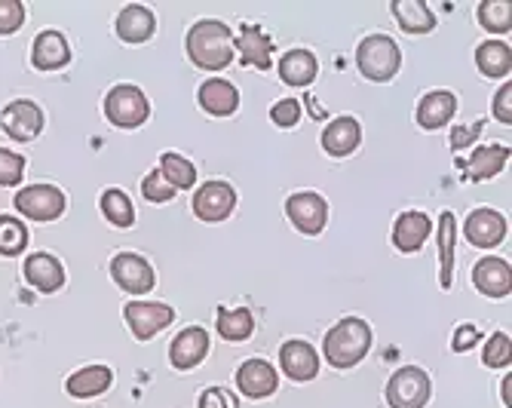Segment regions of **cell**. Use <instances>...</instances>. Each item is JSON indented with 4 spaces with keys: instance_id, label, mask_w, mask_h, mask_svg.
Wrapping results in <instances>:
<instances>
[{
    "instance_id": "cell-1",
    "label": "cell",
    "mask_w": 512,
    "mask_h": 408,
    "mask_svg": "<svg viewBox=\"0 0 512 408\" xmlns=\"http://www.w3.org/2000/svg\"><path fill=\"white\" fill-rule=\"evenodd\" d=\"M188 56L203 71H224L234 62V31L218 19H203L188 31Z\"/></svg>"
},
{
    "instance_id": "cell-2",
    "label": "cell",
    "mask_w": 512,
    "mask_h": 408,
    "mask_svg": "<svg viewBox=\"0 0 512 408\" xmlns=\"http://www.w3.org/2000/svg\"><path fill=\"white\" fill-rule=\"evenodd\" d=\"M325 359L332 362L335 369H353L359 359H365V353L371 350V329L365 320H356V316H347L341 320L329 335H325Z\"/></svg>"
},
{
    "instance_id": "cell-3",
    "label": "cell",
    "mask_w": 512,
    "mask_h": 408,
    "mask_svg": "<svg viewBox=\"0 0 512 408\" xmlns=\"http://www.w3.org/2000/svg\"><path fill=\"white\" fill-rule=\"evenodd\" d=\"M399 47H396V40L387 37V34H371L359 43V50H356V65L359 71L368 77V80H375V83H387L396 77L399 71Z\"/></svg>"
},
{
    "instance_id": "cell-4",
    "label": "cell",
    "mask_w": 512,
    "mask_h": 408,
    "mask_svg": "<svg viewBox=\"0 0 512 408\" xmlns=\"http://www.w3.org/2000/svg\"><path fill=\"white\" fill-rule=\"evenodd\" d=\"M105 114L114 126L120 129H135L142 126L151 114V105H148V96L142 93L138 86L132 83H120L114 86L108 99H105Z\"/></svg>"
},
{
    "instance_id": "cell-5",
    "label": "cell",
    "mask_w": 512,
    "mask_h": 408,
    "mask_svg": "<svg viewBox=\"0 0 512 408\" xmlns=\"http://www.w3.org/2000/svg\"><path fill=\"white\" fill-rule=\"evenodd\" d=\"M430 393H433V384H430L427 372L417 366L399 369L387 384L390 408H424L430 402Z\"/></svg>"
},
{
    "instance_id": "cell-6",
    "label": "cell",
    "mask_w": 512,
    "mask_h": 408,
    "mask_svg": "<svg viewBox=\"0 0 512 408\" xmlns=\"http://www.w3.org/2000/svg\"><path fill=\"white\" fill-rule=\"evenodd\" d=\"M123 316H126V323L138 341H151L160 329H166L175 320L172 307L157 304V301H129Z\"/></svg>"
},
{
    "instance_id": "cell-7",
    "label": "cell",
    "mask_w": 512,
    "mask_h": 408,
    "mask_svg": "<svg viewBox=\"0 0 512 408\" xmlns=\"http://www.w3.org/2000/svg\"><path fill=\"white\" fill-rule=\"evenodd\" d=\"M16 209L31 221H53L65 212V194L53 185H31L16 194Z\"/></svg>"
},
{
    "instance_id": "cell-8",
    "label": "cell",
    "mask_w": 512,
    "mask_h": 408,
    "mask_svg": "<svg viewBox=\"0 0 512 408\" xmlns=\"http://www.w3.org/2000/svg\"><path fill=\"white\" fill-rule=\"evenodd\" d=\"M111 277L129 295H148L154 289V270H151V264L142 255H132V252H120L111 261Z\"/></svg>"
},
{
    "instance_id": "cell-9",
    "label": "cell",
    "mask_w": 512,
    "mask_h": 408,
    "mask_svg": "<svg viewBox=\"0 0 512 408\" xmlns=\"http://www.w3.org/2000/svg\"><path fill=\"white\" fill-rule=\"evenodd\" d=\"M237 206V191L227 181H206V185L194 194V212L200 221H224Z\"/></svg>"
},
{
    "instance_id": "cell-10",
    "label": "cell",
    "mask_w": 512,
    "mask_h": 408,
    "mask_svg": "<svg viewBox=\"0 0 512 408\" xmlns=\"http://www.w3.org/2000/svg\"><path fill=\"white\" fill-rule=\"evenodd\" d=\"M286 212L292 218V224L301 231V234H319L325 228V221H329V206L325 200L313 191H301V194H292L286 200Z\"/></svg>"
},
{
    "instance_id": "cell-11",
    "label": "cell",
    "mask_w": 512,
    "mask_h": 408,
    "mask_svg": "<svg viewBox=\"0 0 512 408\" xmlns=\"http://www.w3.org/2000/svg\"><path fill=\"white\" fill-rule=\"evenodd\" d=\"M463 234H467V240L479 249L500 246L506 237V218L494 209H473L467 215V224H463Z\"/></svg>"
},
{
    "instance_id": "cell-12",
    "label": "cell",
    "mask_w": 512,
    "mask_h": 408,
    "mask_svg": "<svg viewBox=\"0 0 512 408\" xmlns=\"http://www.w3.org/2000/svg\"><path fill=\"white\" fill-rule=\"evenodd\" d=\"M0 123H4L10 139L31 142V139H37L40 129H43V111L34 102L19 99V102H13V105L4 108V117H0Z\"/></svg>"
},
{
    "instance_id": "cell-13",
    "label": "cell",
    "mask_w": 512,
    "mask_h": 408,
    "mask_svg": "<svg viewBox=\"0 0 512 408\" xmlns=\"http://www.w3.org/2000/svg\"><path fill=\"white\" fill-rule=\"evenodd\" d=\"M209 353V332L200 329V326H191V329H184L175 335L172 347H169V359H172V366L175 369H194L200 366V362L206 359Z\"/></svg>"
},
{
    "instance_id": "cell-14",
    "label": "cell",
    "mask_w": 512,
    "mask_h": 408,
    "mask_svg": "<svg viewBox=\"0 0 512 408\" xmlns=\"http://www.w3.org/2000/svg\"><path fill=\"white\" fill-rule=\"evenodd\" d=\"M276 384H279V375L264 359H246L237 372V387L249 399H267L276 390Z\"/></svg>"
},
{
    "instance_id": "cell-15",
    "label": "cell",
    "mask_w": 512,
    "mask_h": 408,
    "mask_svg": "<svg viewBox=\"0 0 512 408\" xmlns=\"http://www.w3.org/2000/svg\"><path fill=\"white\" fill-rule=\"evenodd\" d=\"M279 366L292 381H313L319 372V356L307 341H289L279 350Z\"/></svg>"
},
{
    "instance_id": "cell-16",
    "label": "cell",
    "mask_w": 512,
    "mask_h": 408,
    "mask_svg": "<svg viewBox=\"0 0 512 408\" xmlns=\"http://www.w3.org/2000/svg\"><path fill=\"white\" fill-rule=\"evenodd\" d=\"M68 59H71L68 40H65L59 31H43V34H37L34 50H31V65H34L37 71H56V68H65Z\"/></svg>"
},
{
    "instance_id": "cell-17",
    "label": "cell",
    "mask_w": 512,
    "mask_h": 408,
    "mask_svg": "<svg viewBox=\"0 0 512 408\" xmlns=\"http://www.w3.org/2000/svg\"><path fill=\"white\" fill-rule=\"evenodd\" d=\"M430 231H433V221L424 212H402L396 218V228H393V243L399 252L408 255V252H417L427 243Z\"/></svg>"
},
{
    "instance_id": "cell-18",
    "label": "cell",
    "mask_w": 512,
    "mask_h": 408,
    "mask_svg": "<svg viewBox=\"0 0 512 408\" xmlns=\"http://www.w3.org/2000/svg\"><path fill=\"white\" fill-rule=\"evenodd\" d=\"M25 280L37 289V292H56L65 286V267L59 264V258L37 252L25 261Z\"/></svg>"
},
{
    "instance_id": "cell-19",
    "label": "cell",
    "mask_w": 512,
    "mask_h": 408,
    "mask_svg": "<svg viewBox=\"0 0 512 408\" xmlns=\"http://www.w3.org/2000/svg\"><path fill=\"white\" fill-rule=\"evenodd\" d=\"M200 105L212 117H230L240 108V93L234 83H227L221 77H212L200 86Z\"/></svg>"
},
{
    "instance_id": "cell-20",
    "label": "cell",
    "mask_w": 512,
    "mask_h": 408,
    "mask_svg": "<svg viewBox=\"0 0 512 408\" xmlns=\"http://www.w3.org/2000/svg\"><path fill=\"white\" fill-rule=\"evenodd\" d=\"M359 142H362V129H359V120H353V117H338L322 132V148L332 157L353 154L359 148Z\"/></svg>"
},
{
    "instance_id": "cell-21",
    "label": "cell",
    "mask_w": 512,
    "mask_h": 408,
    "mask_svg": "<svg viewBox=\"0 0 512 408\" xmlns=\"http://www.w3.org/2000/svg\"><path fill=\"white\" fill-rule=\"evenodd\" d=\"M473 283L488 298H506L509 295V261H503V258H482L473 267Z\"/></svg>"
},
{
    "instance_id": "cell-22",
    "label": "cell",
    "mask_w": 512,
    "mask_h": 408,
    "mask_svg": "<svg viewBox=\"0 0 512 408\" xmlns=\"http://www.w3.org/2000/svg\"><path fill=\"white\" fill-rule=\"evenodd\" d=\"M454 111H457V96L445 93V89H433L417 105V123L424 129H442L454 117Z\"/></svg>"
},
{
    "instance_id": "cell-23",
    "label": "cell",
    "mask_w": 512,
    "mask_h": 408,
    "mask_svg": "<svg viewBox=\"0 0 512 408\" xmlns=\"http://www.w3.org/2000/svg\"><path fill=\"white\" fill-rule=\"evenodd\" d=\"M154 28H157V22H154V13L148 7L129 4L117 16V34L126 43H145L154 34Z\"/></svg>"
},
{
    "instance_id": "cell-24",
    "label": "cell",
    "mask_w": 512,
    "mask_h": 408,
    "mask_svg": "<svg viewBox=\"0 0 512 408\" xmlns=\"http://www.w3.org/2000/svg\"><path fill=\"white\" fill-rule=\"evenodd\" d=\"M237 50H240V56H243V62H246V65L261 68V71H267V68H270L273 43H270V37H267L258 25H243V28H240Z\"/></svg>"
},
{
    "instance_id": "cell-25",
    "label": "cell",
    "mask_w": 512,
    "mask_h": 408,
    "mask_svg": "<svg viewBox=\"0 0 512 408\" xmlns=\"http://www.w3.org/2000/svg\"><path fill=\"white\" fill-rule=\"evenodd\" d=\"M393 16H396L399 28L408 31V34H427V31L436 28V16H433V10L424 4V0H396Z\"/></svg>"
},
{
    "instance_id": "cell-26",
    "label": "cell",
    "mask_w": 512,
    "mask_h": 408,
    "mask_svg": "<svg viewBox=\"0 0 512 408\" xmlns=\"http://www.w3.org/2000/svg\"><path fill=\"white\" fill-rule=\"evenodd\" d=\"M111 384H114V375H111L108 366H86V369L74 372L65 387H68V393L74 399H89V396L105 393Z\"/></svg>"
},
{
    "instance_id": "cell-27",
    "label": "cell",
    "mask_w": 512,
    "mask_h": 408,
    "mask_svg": "<svg viewBox=\"0 0 512 408\" xmlns=\"http://www.w3.org/2000/svg\"><path fill=\"white\" fill-rule=\"evenodd\" d=\"M316 59L307 50H289L279 62V77L289 86H310L316 80Z\"/></svg>"
},
{
    "instance_id": "cell-28",
    "label": "cell",
    "mask_w": 512,
    "mask_h": 408,
    "mask_svg": "<svg viewBox=\"0 0 512 408\" xmlns=\"http://www.w3.org/2000/svg\"><path fill=\"white\" fill-rule=\"evenodd\" d=\"M509 160V148L503 145H488V148H476L467 169H470V178L482 181V178H494Z\"/></svg>"
},
{
    "instance_id": "cell-29",
    "label": "cell",
    "mask_w": 512,
    "mask_h": 408,
    "mask_svg": "<svg viewBox=\"0 0 512 408\" xmlns=\"http://www.w3.org/2000/svg\"><path fill=\"white\" fill-rule=\"evenodd\" d=\"M218 335L224 341H246L252 332H255V320L246 307H237V310H218Z\"/></svg>"
},
{
    "instance_id": "cell-30",
    "label": "cell",
    "mask_w": 512,
    "mask_h": 408,
    "mask_svg": "<svg viewBox=\"0 0 512 408\" xmlns=\"http://www.w3.org/2000/svg\"><path fill=\"white\" fill-rule=\"evenodd\" d=\"M476 62L485 77H506L509 74V47L500 40H488L476 50Z\"/></svg>"
},
{
    "instance_id": "cell-31",
    "label": "cell",
    "mask_w": 512,
    "mask_h": 408,
    "mask_svg": "<svg viewBox=\"0 0 512 408\" xmlns=\"http://www.w3.org/2000/svg\"><path fill=\"white\" fill-rule=\"evenodd\" d=\"M160 172H163V178L169 181L172 188H184V191L194 188V181H197L194 163H191V160H184V157H178V154H163Z\"/></svg>"
},
{
    "instance_id": "cell-32",
    "label": "cell",
    "mask_w": 512,
    "mask_h": 408,
    "mask_svg": "<svg viewBox=\"0 0 512 408\" xmlns=\"http://www.w3.org/2000/svg\"><path fill=\"white\" fill-rule=\"evenodd\" d=\"M439 249H442V289L454 283V215L442 212L439 218Z\"/></svg>"
},
{
    "instance_id": "cell-33",
    "label": "cell",
    "mask_w": 512,
    "mask_h": 408,
    "mask_svg": "<svg viewBox=\"0 0 512 408\" xmlns=\"http://www.w3.org/2000/svg\"><path fill=\"white\" fill-rule=\"evenodd\" d=\"M28 246V228L13 215H0V255H19Z\"/></svg>"
},
{
    "instance_id": "cell-34",
    "label": "cell",
    "mask_w": 512,
    "mask_h": 408,
    "mask_svg": "<svg viewBox=\"0 0 512 408\" xmlns=\"http://www.w3.org/2000/svg\"><path fill=\"white\" fill-rule=\"evenodd\" d=\"M102 212H105V218L114 224V228H129V224L135 221V209H132L129 197L123 191H117V188H108L102 194Z\"/></svg>"
},
{
    "instance_id": "cell-35",
    "label": "cell",
    "mask_w": 512,
    "mask_h": 408,
    "mask_svg": "<svg viewBox=\"0 0 512 408\" xmlns=\"http://www.w3.org/2000/svg\"><path fill=\"white\" fill-rule=\"evenodd\" d=\"M512 7H509V0H488V4L479 7V22L482 28H488L491 34H506L512 25Z\"/></svg>"
},
{
    "instance_id": "cell-36",
    "label": "cell",
    "mask_w": 512,
    "mask_h": 408,
    "mask_svg": "<svg viewBox=\"0 0 512 408\" xmlns=\"http://www.w3.org/2000/svg\"><path fill=\"white\" fill-rule=\"evenodd\" d=\"M25 175V157L0 148V188H16Z\"/></svg>"
},
{
    "instance_id": "cell-37",
    "label": "cell",
    "mask_w": 512,
    "mask_h": 408,
    "mask_svg": "<svg viewBox=\"0 0 512 408\" xmlns=\"http://www.w3.org/2000/svg\"><path fill=\"white\" fill-rule=\"evenodd\" d=\"M482 359H485V366H491V369L509 366V335H506V332H494L491 341L485 344Z\"/></svg>"
},
{
    "instance_id": "cell-38",
    "label": "cell",
    "mask_w": 512,
    "mask_h": 408,
    "mask_svg": "<svg viewBox=\"0 0 512 408\" xmlns=\"http://www.w3.org/2000/svg\"><path fill=\"white\" fill-rule=\"evenodd\" d=\"M142 194L151 200V203H169L175 197V188L169 185V181L163 178V172H151L145 181H142Z\"/></svg>"
},
{
    "instance_id": "cell-39",
    "label": "cell",
    "mask_w": 512,
    "mask_h": 408,
    "mask_svg": "<svg viewBox=\"0 0 512 408\" xmlns=\"http://www.w3.org/2000/svg\"><path fill=\"white\" fill-rule=\"evenodd\" d=\"M25 22V7L19 0H0V34H16Z\"/></svg>"
},
{
    "instance_id": "cell-40",
    "label": "cell",
    "mask_w": 512,
    "mask_h": 408,
    "mask_svg": "<svg viewBox=\"0 0 512 408\" xmlns=\"http://www.w3.org/2000/svg\"><path fill=\"white\" fill-rule=\"evenodd\" d=\"M298 117H301V105L295 99H283V102H276L270 108V120L276 126H283V129H292L298 123Z\"/></svg>"
},
{
    "instance_id": "cell-41",
    "label": "cell",
    "mask_w": 512,
    "mask_h": 408,
    "mask_svg": "<svg viewBox=\"0 0 512 408\" xmlns=\"http://www.w3.org/2000/svg\"><path fill=\"white\" fill-rule=\"evenodd\" d=\"M200 408H240V399L224 387H209L200 396Z\"/></svg>"
},
{
    "instance_id": "cell-42",
    "label": "cell",
    "mask_w": 512,
    "mask_h": 408,
    "mask_svg": "<svg viewBox=\"0 0 512 408\" xmlns=\"http://www.w3.org/2000/svg\"><path fill=\"white\" fill-rule=\"evenodd\" d=\"M482 123L485 120H476V123H470V126H454L451 129V148L454 151H460V148H470L479 135H482Z\"/></svg>"
},
{
    "instance_id": "cell-43",
    "label": "cell",
    "mask_w": 512,
    "mask_h": 408,
    "mask_svg": "<svg viewBox=\"0 0 512 408\" xmlns=\"http://www.w3.org/2000/svg\"><path fill=\"white\" fill-rule=\"evenodd\" d=\"M494 117L506 126L512 123V83L509 80L497 89V96H494Z\"/></svg>"
},
{
    "instance_id": "cell-44",
    "label": "cell",
    "mask_w": 512,
    "mask_h": 408,
    "mask_svg": "<svg viewBox=\"0 0 512 408\" xmlns=\"http://www.w3.org/2000/svg\"><path fill=\"white\" fill-rule=\"evenodd\" d=\"M479 338H482V335H479L476 326H460V329L454 332V338H451V347L463 353V350H470L473 344H479Z\"/></svg>"
},
{
    "instance_id": "cell-45",
    "label": "cell",
    "mask_w": 512,
    "mask_h": 408,
    "mask_svg": "<svg viewBox=\"0 0 512 408\" xmlns=\"http://www.w3.org/2000/svg\"><path fill=\"white\" fill-rule=\"evenodd\" d=\"M509 387H512V378L506 375V381H503V387H500V390H503V402H506V408H509V402H512V396H509Z\"/></svg>"
}]
</instances>
